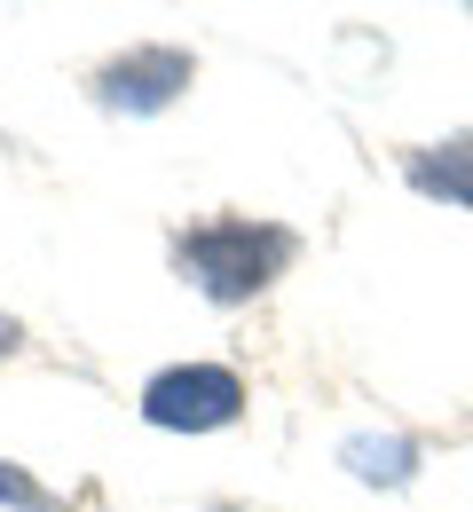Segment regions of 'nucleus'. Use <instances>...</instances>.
Returning a JSON list of instances; mask_svg holds the SVG:
<instances>
[{
  "label": "nucleus",
  "mask_w": 473,
  "mask_h": 512,
  "mask_svg": "<svg viewBox=\"0 0 473 512\" xmlns=\"http://www.w3.org/2000/svg\"><path fill=\"white\" fill-rule=\"evenodd\" d=\"M174 260H182V276L198 284L205 300L237 308V300L269 292V276L292 260V229H269V221H205V229H190L174 245Z\"/></svg>",
  "instance_id": "1"
},
{
  "label": "nucleus",
  "mask_w": 473,
  "mask_h": 512,
  "mask_svg": "<svg viewBox=\"0 0 473 512\" xmlns=\"http://www.w3.org/2000/svg\"><path fill=\"white\" fill-rule=\"evenodd\" d=\"M245 410V379L221 371V363H182V371H158L142 386V418L166 426V434H213V426H237Z\"/></svg>",
  "instance_id": "2"
},
{
  "label": "nucleus",
  "mask_w": 473,
  "mask_h": 512,
  "mask_svg": "<svg viewBox=\"0 0 473 512\" xmlns=\"http://www.w3.org/2000/svg\"><path fill=\"white\" fill-rule=\"evenodd\" d=\"M182 87H190V56L182 48H135V56H119V64L95 79V95L111 111H166Z\"/></svg>",
  "instance_id": "3"
},
{
  "label": "nucleus",
  "mask_w": 473,
  "mask_h": 512,
  "mask_svg": "<svg viewBox=\"0 0 473 512\" xmlns=\"http://www.w3.org/2000/svg\"><path fill=\"white\" fill-rule=\"evenodd\" d=\"M403 174H410V190H418V197H442V205L473 213V134H450V142L410 150Z\"/></svg>",
  "instance_id": "4"
},
{
  "label": "nucleus",
  "mask_w": 473,
  "mask_h": 512,
  "mask_svg": "<svg viewBox=\"0 0 473 512\" xmlns=\"http://www.w3.org/2000/svg\"><path fill=\"white\" fill-rule=\"evenodd\" d=\"M347 465L363 473V481H410V465H418V449L410 442H347Z\"/></svg>",
  "instance_id": "5"
},
{
  "label": "nucleus",
  "mask_w": 473,
  "mask_h": 512,
  "mask_svg": "<svg viewBox=\"0 0 473 512\" xmlns=\"http://www.w3.org/2000/svg\"><path fill=\"white\" fill-rule=\"evenodd\" d=\"M0 497H8V505H24V512H48V505H56V497H48L40 481H24L16 465H0Z\"/></svg>",
  "instance_id": "6"
},
{
  "label": "nucleus",
  "mask_w": 473,
  "mask_h": 512,
  "mask_svg": "<svg viewBox=\"0 0 473 512\" xmlns=\"http://www.w3.org/2000/svg\"><path fill=\"white\" fill-rule=\"evenodd\" d=\"M8 347H16V323H8V316H0V355H8Z\"/></svg>",
  "instance_id": "7"
}]
</instances>
